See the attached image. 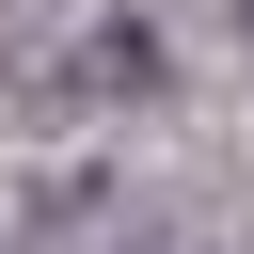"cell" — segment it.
Wrapping results in <instances>:
<instances>
[]
</instances>
